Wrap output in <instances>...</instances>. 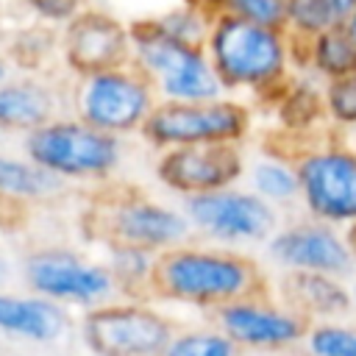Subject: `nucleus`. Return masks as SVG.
Masks as SVG:
<instances>
[{"mask_svg":"<svg viewBox=\"0 0 356 356\" xmlns=\"http://www.w3.org/2000/svg\"><path fill=\"white\" fill-rule=\"evenodd\" d=\"M350 300H353V312H356V281L350 284Z\"/></svg>","mask_w":356,"mask_h":356,"instance_id":"c9c22d12","label":"nucleus"},{"mask_svg":"<svg viewBox=\"0 0 356 356\" xmlns=\"http://www.w3.org/2000/svg\"><path fill=\"white\" fill-rule=\"evenodd\" d=\"M345 31L353 36V42H356V8H353V14L348 17V22H345Z\"/></svg>","mask_w":356,"mask_h":356,"instance_id":"f704fd0d","label":"nucleus"},{"mask_svg":"<svg viewBox=\"0 0 356 356\" xmlns=\"http://www.w3.org/2000/svg\"><path fill=\"white\" fill-rule=\"evenodd\" d=\"M175 331L172 317L147 300L114 298L81 317V339L92 356H161Z\"/></svg>","mask_w":356,"mask_h":356,"instance_id":"6e6552de","label":"nucleus"},{"mask_svg":"<svg viewBox=\"0 0 356 356\" xmlns=\"http://www.w3.org/2000/svg\"><path fill=\"white\" fill-rule=\"evenodd\" d=\"M92 222L106 245H134L156 256L192 242V225L184 209L139 192L108 195L92 211Z\"/></svg>","mask_w":356,"mask_h":356,"instance_id":"0eeeda50","label":"nucleus"},{"mask_svg":"<svg viewBox=\"0 0 356 356\" xmlns=\"http://www.w3.org/2000/svg\"><path fill=\"white\" fill-rule=\"evenodd\" d=\"M267 256L284 273H323L345 278L356 267L345 234L312 217L278 225L267 242Z\"/></svg>","mask_w":356,"mask_h":356,"instance_id":"2eb2a0df","label":"nucleus"},{"mask_svg":"<svg viewBox=\"0 0 356 356\" xmlns=\"http://www.w3.org/2000/svg\"><path fill=\"white\" fill-rule=\"evenodd\" d=\"M159 256L134 245H106V267L114 278L117 298L153 300V275Z\"/></svg>","mask_w":356,"mask_h":356,"instance_id":"412c9836","label":"nucleus"},{"mask_svg":"<svg viewBox=\"0 0 356 356\" xmlns=\"http://www.w3.org/2000/svg\"><path fill=\"white\" fill-rule=\"evenodd\" d=\"M11 70H14V58H11L8 53L0 50V83L11 78Z\"/></svg>","mask_w":356,"mask_h":356,"instance_id":"2f4dec72","label":"nucleus"},{"mask_svg":"<svg viewBox=\"0 0 356 356\" xmlns=\"http://www.w3.org/2000/svg\"><path fill=\"white\" fill-rule=\"evenodd\" d=\"M303 348L309 356H356V325L342 320L312 323Z\"/></svg>","mask_w":356,"mask_h":356,"instance_id":"a878e982","label":"nucleus"},{"mask_svg":"<svg viewBox=\"0 0 356 356\" xmlns=\"http://www.w3.org/2000/svg\"><path fill=\"white\" fill-rule=\"evenodd\" d=\"M300 203L312 220L334 228L356 225V150L339 142L306 147L295 156Z\"/></svg>","mask_w":356,"mask_h":356,"instance_id":"9d476101","label":"nucleus"},{"mask_svg":"<svg viewBox=\"0 0 356 356\" xmlns=\"http://www.w3.org/2000/svg\"><path fill=\"white\" fill-rule=\"evenodd\" d=\"M61 100L64 97L53 83L33 75H11L0 83V131L28 136L64 114Z\"/></svg>","mask_w":356,"mask_h":356,"instance_id":"dca6fc26","label":"nucleus"},{"mask_svg":"<svg viewBox=\"0 0 356 356\" xmlns=\"http://www.w3.org/2000/svg\"><path fill=\"white\" fill-rule=\"evenodd\" d=\"M58 50L75 78L125 67L131 64V28L117 14L86 6L61 28Z\"/></svg>","mask_w":356,"mask_h":356,"instance_id":"4468645a","label":"nucleus"},{"mask_svg":"<svg viewBox=\"0 0 356 356\" xmlns=\"http://www.w3.org/2000/svg\"><path fill=\"white\" fill-rule=\"evenodd\" d=\"M17 3L47 25H67L78 11L86 8V0H17Z\"/></svg>","mask_w":356,"mask_h":356,"instance_id":"c756f323","label":"nucleus"},{"mask_svg":"<svg viewBox=\"0 0 356 356\" xmlns=\"http://www.w3.org/2000/svg\"><path fill=\"white\" fill-rule=\"evenodd\" d=\"M342 234H345V242H348V248H350V256H353V261H356V225H348Z\"/></svg>","mask_w":356,"mask_h":356,"instance_id":"72a5a7b5","label":"nucleus"},{"mask_svg":"<svg viewBox=\"0 0 356 356\" xmlns=\"http://www.w3.org/2000/svg\"><path fill=\"white\" fill-rule=\"evenodd\" d=\"M214 14H228L253 25L281 28L286 25V0H220Z\"/></svg>","mask_w":356,"mask_h":356,"instance_id":"cd10ccee","label":"nucleus"},{"mask_svg":"<svg viewBox=\"0 0 356 356\" xmlns=\"http://www.w3.org/2000/svg\"><path fill=\"white\" fill-rule=\"evenodd\" d=\"M70 328V312L33 292L0 289V334L25 342H56Z\"/></svg>","mask_w":356,"mask_h":356,"instance_id":"f3484780","label":"nucleus"},{"mask_svg":"<svg viewBox=\"0 0 356 356\" xmlns=\"http://www.w3.org/2000/svg\"><path fill=\"white\" fill-rule=\"evenodd\" d=\"M22 275L33 295L56 300L64 309L78 306L89 312L117 298V286L108 267L70 248H39L28 253Z\"/></svg>","mask_w":356,"mask_h":356,"instance_id":"9b49d317","label":"nucleus"},{"mask_svg":"<svg viewBox=\"0 0 356 356\" xmlns=\"http://www.w3.org/2000/svg\"><path fill=\"white\" fill-rule=\"evenodd\" d=\"M292 47H295V64L312 70L317 78H323V83L356 75V42L345 31V25H331L303 44L292 42Z\"/></svg>","mask_w":356,"mask_h":356,"instance_id":"6ab92c4d","label":"nucleus"},{"mask_svg":"<svg viewBox=\"0 0 356 356\" xmlns=\"http://www.w3.org/2000/svg\"><path fill=\"white\" fill-rule=\"evenodd\" d=\"M131 64L153 83L164 103H200L225 97L209 53L200 44H186L164 33L150 17L131 25Z\"/></svg>","mask_w":356,"mask_h":356,"instance_id":"7ed1b4c3","label":"nucleus"},{"mask_svg":"<svg viewBox=\"0 0 356 356\" xmlns=\"http://www.w3.org/2000/svg\"><path fill=\"white\" fill-rule=\"evenodd\" d=\"M22 153L58 181L97 184L122 167V139L103 134L72 114H61L22 136Z\"/></svg>","mask_w":356,"mask_h":356,"instance_id":"20e7f679","label":"nucleus"},{"mask_svg":"<svg viewBox=\"0 0 356 356\" xmlns=\"http://www.w3.org/2000/svg\"><path fill=\"white\" fill-rule=\"evenodd\" d=\"M203 50L225 92L281 95L292 81L295 47L281 28L214 14Z\"/></svg>","mask_w":356,"mask_h":356,"instance_id":"f03ea898","label":"nucleus"},{"mask_svg":"<svg viewBox=\"0 0 356 356\" xmlns=\"http://www.w3.org/2000/svg\"><path fill=\"white\" fill-rule=\"evenodd\" d=\"M331 14L325 8V0H286V25L284 31L295 44L309 42L312 36L331 28Z\"/></svg>","mask_w":356,"mask_h":356,"instance_id":"bb28decb","label":"nucleus"},{"mask_svg":"<svg viewBox=\"0 0 356 356\" xmlns=\"http://www.w3.org/2000/svg\"><path fill=\"white\" fill-rule=\"evenodd\" d=\"M278 114L289 131H306L317 120L325 117L323 111V89H312L303 81H289L286 89L278 95Z\"/></svg>","mask_w":356,"mask_h":356,"instance_id":"b1692460","label":"nucleus"},{"mask_svg":"<svg viewBox=\"0 0 356 356\" xmlns=\"http://www.w3.org/2000/svg\"><path fill=\"white\" fill-rule=\"evenodd\" d=\"M161 356H242V350L220 328L175 331Z\"/></svg>","mask_w":356,"mask_h":356,"instance_id":"393cba45","label":"nucleus"},{"mask_svg":"<svg viewBox=\"0 0 356 356\" xmlns=\"http://www.w3.org/2000/svg\"><path fill=\"white\" fill-rule=\"evenodd\" d=\"M267 275L253 256L209 242H186L159 256L153 300L217 312L234 300L264 295Z\"/></svg>","mask_w":356,"mask_h":356,"instance_id":"f257e3e1","label":"nucleus"},{"mask_svg":"<svg viewBox=\"0 0 356 356\" xmlns=\"http://www.w3.org/2000/svg\"><path fill=\"white\" fill-rule=\"evenodd\" d=\"M8 278H11V261L0 253V289L8 284Z\"/></svg>","mask_w":356,"mask_h":356,"instance_id":"473e14b6","label":"nucleus"},{"mask_svg":"<svg viewBox=\"0 0 356 356\" xmlns=\"http://www.w3.org/2000/svg\"><path fill=\"white\" fill-rule=\"evenodd\" d=\"M250 108L225 95L200 103H164L153 108L142 128V139L153 150H172L189 145H242L250 136Z\"/></svg>","mask_w":356,"mask_h":356,"instance_id":"423d86ee","label":"nucleus"},{"mask_svg":"<svg viewBox=\"0 0 356 356\" xmlns=\"http://www.w3.org/2000/svg\"><path fill=\"white\" fill-rule=\"evenodd\" d=\"M0 8H3V0H0Z\"/></svg>","mask_w":356,"mask_h":356,"instance_id":"e433bc0d","label":"nucleus"},{"mask_svg":"<svg viewBox=\"0 0 356 356\" xmlns=\"http://www.w3.org/2000/svg\"><path fill=\"white\" fill-rule=\"evenodd\" d=\"M323 111L339 128L356 125V75L323 83Z\"/></svg>","mask_w":356,"mask_h":356,"instance_id":"c85d7f7f","label":"nucleus"},{"mask_svg":"<svg viewBox=\"0 0 356 356\" xmlns=\"http://www.w3.org/2000/svg\"><path fill=\"white\" fill-rule=\"evenodd\" d=\"M281 300L309 323L339 320L353 312L350 284L323 273H284L278 281Z\"/></svg>","mask_w":356,"mask_h":356,"instance_id":"a211bd4d","label":"nucleus"},{"mask_svg":"<svg viewBox=\"0 0 356 356\" xmlns=\"http://www.w3.org/2000/svg\"><path fill=\"white\" fill-rule=\"evenodd\" d=\"M325 8H328V14H331V22H334V25H345L348 17H350L353 8H356V0H325Z\"/></svg>","mask_w":356,"mask_h":356,"instance_id":"7c9ffc66","label":"nucleus"},{"mask_svg":"<svg viewBox=\"0 0 356 356\" xmlns=\"http://www.w3.org/2000/svg\"><path fill=\"white\" fill-rule=\"evenodd\" d=\"M150 19L164 33H170L172 39L203 47L206 36H209V28H211V19H214V11H209L200 0H184V3L170 6L161 14H153Z\"/></svg>","mask_w":356,"mask_h":356,"instance_id":"5701e85b","label":"nucleus"},{"mask_svg":"<svg viewBox=\"0 0 356 356\" xmlns=\"http://www.w3.org/2000/svg\"><path fill=\"white\" fill-rule=\"evenodd\" d=\"M64 181L33 164L28 156L0 153V200L6 203H42L61 195Z\"/></svg>","mask_w":356,"mask_h":356,"instance_id":"aec40b11","label":"nucleus"},{"mask_svg":"<svg viewBox=\"0 0 356 356\" xmlns=\"http://www.w3.org/2000/svg\"><path fill=\"white\" fill-rule=\"evenodd\" d=\"M156 181L178 195L195 197L228 186H239L248 172V159L242 145H189L161 150L156 156Z\"/></svg>","mask_w":356,"mask_h":356,"instance_id":"ddd939ff","label":"nucleus"},{"mask_svg":"<svg viewBox=\"0 0 356 356\" xmlns=\"http://www.w3.org/2000/svg\"><path fill=\"white\" fill-rule=\"evenodd\" d=\"M248 189L264 197L270 206H289L300 200V175L295 156L261 153L248 164Z\"/></svg>","mask_w":356,"mask_h":356,"instance_id":"4be33fe9","label":"nucleus"},{"mask_svg":"<svg viewBox=\"0 0 356 356\" xmlns=\"http://www.w3.org/2000/svg\"><path fill=\"white\" fill-rule=\"evenodd\" d=\"M67 100L72 117L120 139L142 134L147 117L159 106L153 83L134 64L75 78Z\"/></svg>","mask_w":356,"mask_h":356,"instance_id":"39448f33","label":"nucleus"},{"mask_svg":"<svg viewBox=\"0 0 356 356\" xmlns=\"http://www.w3.org/2000/svg\"><path fill=\"white\" fill-rule=\"evenodd\" d=\"M214 328H220L239 350L278 353L295 345H303L309 320L289 309L284 300L264 295L234 300L214 314Z\"/></svg>","mask_w":356,"mask_h":356,"instance_id":"f8f14e48","label":"nucleus"},{"mask_svg":"<svg viewBox=\"0 0 356 356\" xmlns=\"http://www.w3.org/2000/svg\"><path fill=\"white\" fill-rule=\"evenodd\" d=\"M181 209L192 225V234L203 236L209 245L234 250L245 245H267L281 225L278 209L245 186L186 197Z\"/></svg>","mask_w":356,"mask_h":356,"instance_id":"1a4fd4ad","label":"nucleus"}]
</instances>
